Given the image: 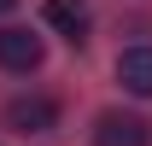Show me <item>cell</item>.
Masks as SVG:
<instances>
[{
  "mask_svg": "<svg viewBox=\"0 0 152 146\" xmlns=\"http://www.w3.org/2000/svg\"><path fill=\"white\" fill-rule=\"evenodd\" d=\"M117 82L140 99H152V47H123L117 53Z\"/></svg>",
  "mask_w": 152,
  "mask_h": 146,
  "instance_id": "5",
  "label": "cell"
},
{
  "mask_svg": "<svg viewBox=\"0 0 152 146\" xmlns=\"http://www.w3.org/2000/svg\"><path fill=\"white\" fill-rule=\"evenodd\" d=\"M94 146H152V134L134 111H105L94 123Z\"/></svg>",
  "mask_w": 152,
  "mask_h": 146,
  "instance_id": "3",
  "label": "cell"
},
{
  "mask_svg": "<svg viewBox=\"0 0 152 146\" xmlns=\"http://www.w3.org/2000/svg\"><path fill=\"white\" fill-rule=\"evenodd\" d=\"M41 18L53 23V29L70 41V47H82V41H88V23H94L82 0H47V6H41Z\"/></svg>",
  "mask_w": 152,
  "mask_h": 146,
  "instance_id": "4",
  "label": "cell"
},
{
  "mask_svg": "<svg viewBox=\"0 0 152 146\" xmlns=\"http://www.w3.org/2000/svg\"><path fill=\"white\" fill-rule=\"evenodd\" d=\"M41 58H47V47H41V35H29V29H18V23H6L0 29V70H41Z\"/></svg>",
  "mask_w": 152,
  "mask_h": 146,
  "instance_id": "1",
  "label": "cell"
},
{
  "mask_svg": "<svg viewBox=\"0 0 152 146\" xmlns=\"http://www.w3.org/2000/svg\"><path fill=\"white\" fill-rule=\"evenodd\" d=\"M12 6H18V0H0V18H6V12H12Z\"/></svg>",
  "mask_w": 152,
  "mask_h": 146,
  "instance_id": "6",
  "label": "cell"
},
{
  "mask_svg": "<svg viewBox=\"0 0 152 146\" xmlns=\"http://www.w3.org/2000/svg\"><path fill=\"white\" fill-rule=\"evenodd\" d=\"M58 123V105L53 99H41V93H23L6 105V128H18V134H47Z\"/></svg>",
  "mask_w": 152,
  "mask_h": 146,
  "instance_id": "2",
  "label": "cell"
}]
</instances>
